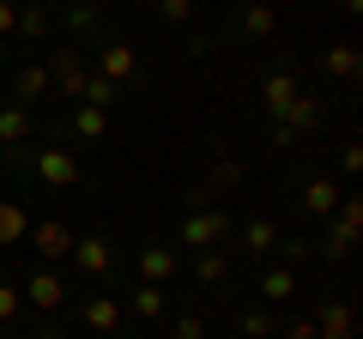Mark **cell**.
I'll return each mask as SVG.
<instances>
[{"instance_id":"obj_34","label":"cell","mask_w":363,"mask_h":339,"mask_svg":"<svg viewBox=\"0 0 363 339\" xmlns=\"http://www.w3.org/2000/svg\"><path fill=\"white\" fill-rule=\"evenodd\" d=\"M279 339H321V333H315V321H309V315H297V321H285V327H279Z\"/></svg>"},{"instance_id":"obj_2","label":"cell","mask_w":363,"mask_h":339,"mask_svg":"<svg viewBox=\"0 0 363 339\" xmlns=\"http://www.w3.org/2000/svg\"><path fill=\"white\" fill-rule=\"evenodd\" d=\"M357 243H363V200L339 194V206L327 212V236H315V255H321L327 267H339V261H351Z\"/></svg>"},{"instance_id":"obj_4","label":"cell","mask_w":363,"mask_h":339,"mask_svg":"<svg viewBox=\"0 0 363 339\" xmlns=\"http://www.w3.org/2000/svg\"><path fill=\"white\" fill-rule=\"evenodd\" d=\"M327 121V97L321 91H297V104L285 109V121H272V145H297V140H315Z\"/></svg>"},{"instance_id":"obj_13","label":"cell","mask_w":363,"mask_h":339,"mask_svg":"<svg viewBox=\"0 0 363 339\" xmlns=\"http://www.w3.org/2000/svg\"><path fill=\"white\" fill-rule=\"evenodd\" d=\"M49 91H55V79H49V67H43V61H25V67L13 73V104L37 109L43 97H49Z\"/></svg>"},{"instance_id":"obj_30","label":"cell","mask_w":363,"mask_h":339,"mask_svg":"<svg viewBox=\"0 0 363 339\" xmlns=\"http://www.w3.org/2000/svg\"><path fill=\"white\" fill-rule=\"evenodd\" d=\"M18 309H25V297H18L13 279L0 273V327H13V321H18Z\"/></svg>"},{"instance_id":"obj_21","label":"cell","mask_w":363,"mask_h":339,"mask_svg":"<svg viewBox=\"0 0 363 339\" xmlns=\"http://www.w3.org/2000/svg\"><path fill=\"white\" fill-rule=\"evenodd\" d=\"M339 194H345L339 182H327V176H309V182H303V212H309V218H327V212L339 206Z\"/></svg>"},{"instance_id":"obj_35","label":"cell","mask_w":363,"mask_h":339,"mask_svg":"<svg viewBox=\"0 0 363 339\" xmlns=\"http://www.w3.org/2000/svg\"><path fill=\"white\" fill-rule=\"evenodd\" d=\"M339 170H345V176H357V170H363V145H357V140L339 145Z\"/></svg>"},{"instance_id":"obj_27","label":"cell","mask_w":363,"mask_h":339,"mask_svg":"<svg viewBox=\"0 0 363 339\" xmlns=\"http://www.w3.org/2000/svg\"><path fill=\"white\" fill-rule=\"evenodd\" d=\"M194 279L200 285H224V279H230V255H224V248H200L194 255Z\"/></svg>"},{"instance_id":"obj_22","label":"cell","mask_w":363,"mask_h":339,"mask_svg":"<svg viewBox=\"0 0 363 339\" xmlns=\"http://www.w3.org/2000/svg\"><path fill=\"white\" fill-rule=\"evenodd\" d=\"M13 37H18V43H43V37H49V6H43V0H18Z\"/></svg>"},{"instance_id":"obj_6","label":"cell","mask_w":363,"mask_h":339,"mask_svg":"<svg viewBox=\"0 0 363 339\" xmlns=\"http://www.w3.org/2000/svg\"><path fill=\"white\" fill-rule=\"evenodd\" d=\"M49 79H55V97H67V104H79V91H85V49L79 43H61V49H49Z\"/></svg>"},{"instance_id":"obj_19","label":"cell","mask_w":363,"mask_h":339,"mask_svg":"<svg viewBox=\"0 0 363 339\" xmlns=\"http://www.w3.org/2000/svg\"><path fill=\"white\" fill-rule=\"evenodd\" d=\"M315 67H321V79H357L363 55H357V43H333V49L315 55Z\"/></svg>"},{"instance_id":"obj_32","label":"cell","mask_w":363,"mask_h":339,"mask_svg":"<svg viewBox=\"0 0 363 339\" xmlns=\"http://www.w3.org/2000/svg\"><path fill=\"white\" fill-rule=\"evenodd\" d=\"M152 6H157L164 25H188V18H194V0H152Z\"/></svg>"},{"instance_id":"obj_3","label":"cell","mask_w":363,"mask_h":339,"mask_svg":"<svg viewBox=\"0 0 363 339\" xmlns=\"http://www.w3.org/2000/svg\"><path fill=\"white\" fill-rule=\"evenodd\" d=\"M279 37V6L272 0H236V13L224 18V43H272Z\"/></svg>"},{"instance_id":"obj_12","label":"cell","mask_w":363,"mask_h":339,"mask_svg":"<svg viewBox=\"0 0 363 339\" xmlns=\"http://www.w3.org/2000/svg\"><path fill=\"white\" fill-rule=\"evenodd\" d=\"M30 140H37V109L0 104V145H6V152H18V145H30Z\"/></svg>"},{"instance_id":"obj_37","label":"cell","mask_w":363,"mask_h":339,"mask_svg":"<svg viewBox=\"0 0 363 339\" xmlns=\"http://www.w3.org/2000/svg\"><path fill=\"white\" fill-rule=\"evenodd\" d=\"M30 339H67V333H61V327H37V333H30Z\"/></svg>"},{"instance_id":"obj_16","label":"cell","mask_w":363,"mask_h":339,"mask_svg":"<svg viewBox=\"0 0 363 339\" xmlns=\"http://www.w3.org/2000/svg\"><path fill=\"white\" fill-rule=\"evenodd\" d=\"M25 243H37V255H43V261H61V255H73V230H67L61 218L30 224V236H25Z\"/></svg>"},{"instance_id":"obj_11","label":"cell","mask_w":363,"mask_h":339,"mask_svg":"<svg viewBox=\"0 0 363 339\" xmlns=\"http://www.w3.org/2000/svg\"><path fill=\"white\" fill-rule=\"evenodd\" d=\"M297 73H285V67H272L267 79H260V97H267V121H285V109L297 104Z\"/></svg>"},{"instance_id":"obj_28","label":"cell","mask_w":363,"mask_h":339,"mask_svg":"<svg viewBox=\"0 0 363 339\" xmlns=\"http://www.w3.org/2000/svg\"><path fill=\"white\" fill-rule=\"evenodd\" d=\"M133 321H157L164 315V285H133Z\"/></svg>"},{"instance_id":"obj_1","label":"cell","mask_w":363,"mask_h":339,"mask_svg":"<svg viewBox=\"0 0 363 339\" xmlns=\"http://www.w3.org/2000/svg\"><path fill=\"white\" fill-rule=\"evenodd\" d=\"M13 164L25 170V176H37L43 188H79V182H85V164L73 157V145H37V152L18 145Z\"/></svg>"},{"instance_id":"obj_33","label":"cell","mask_w":363,"mask_h":339,"mask_svg":"<svg viewBox=\"0 0 363 339\" xmlns=\"http://www.w3.org/2000/svg\"><path fill=\"white\" fill-rule=\"evenodd\" d=\"M169 339H212V333H206V321H200V315H182Z\"/></svg>"},{"instance_id":"obj_20","label":"cell","mask_w":363,"mask_h":339,"mask_svg":"<svg viewBox=\"0 0 363 339\" xmlns=\"http://www.w3.org/2000/svg\"><path fill=\"white\" fill-rule=\"evenodd\" d=\"M55 133H73V140H104L109 133V109H91V104H73V121Z\"/></svg>"},{"instance_id":"obj_15","label":"cell","mask_w":363,"mask_h":339,"mask_svg":"<svg viewBox=\"0 0 363 339\" xmlns=\"http://www.w3.org/2000/svg\"><path fill=\"white\" fill-rule=\"evenodd\" d=\"M18 297H25V303H37L43 315H55V309L67 303V279H61V273H30Z\"/></svg>"},{"instance_id":"obj_5","label":"cell","mask_w":363,"mask_h":339,"mask_svg":"<svg viewBox=\"0 0 363 339\" xmlns=\"http://www.w3.org/2000/svg\"><path fill=\"white\" fill-rule=\"evenodd\" d=\"M176 243L188 248V255H200V248H224V243H236V224H230L224 206H206V212H188V218H182Z\"/></svg>"},{"instance_id":"obj_8","label":"cell","mask_w":363,"mask_h":339,"mask_svg":"<svg viewBox=\"0 0 363 339\" xmlns=\"http://www.w3.org/2000/svg\"><path fill=\"white\" fill-rule=\"evenodd\" d=\"M176 273H182L176 243H140V285H169Z\"/></svg>"},{"instance_id":"obj_40","label":"cell","mask_w":363,"mask_h":339,"mask_svg":"<svg viewBox=\"0 0 363 339\" xmlns=\"http://www.w3.org/2000/svg\"><path fill=\"white\" fill-rule=\"evenodd\" d=\"M224 339H230V333H224Z\"/></svg>"},{"instance_id":"obj_36","label":"cell","mask_w":363,"mask_h":339,"mask_svg":"<svg viewBox=\"0 0 363 339\" xmlns=\"http://www.w3.org/2000/svg\"><path fill=\"white\" fill-rule=\"evenodd\" d=\"M13 25H18V0H0V43L13 37Z\"/></svg>"},{"instance_id":"obj_10","label":"cell","mask_w":363,"mask_h":339,"mask_svg":"<svg viewBox=\"0 0 363 339\" xmlns=\"http://www.w3.org/2000/svg\"><path fill=\"white\" fill-rule=\"evenodd\" d=\"M315 321V333L321 339H357V315H351V297H327L321 309L309 315Z\"/></svg>"},{"instance_id":"obj_18","label":"cell","mask_w":363,"mask_h":339,"mask_svg":"<svg viewBox=\"0 0 363 339\" xmlns=\"http://www.w3.org/2000/svg\"><path fill=\"white\" fill-rule=\"evenodd\" d=\"M236 243H242V255L267 261V255H272V243H279V224H272V218H260V212H255V218H242V224H236Z\"/></svg>"},{"instance_id":"obj_39","label":"cell","mask_w":363,"mask_h":339,"mask_svg":"<svg viewBox=\"0 0 363 339\" xmlns=\"http://www.w3.org/2000/svg\"><path fill=\"white\" fill-rule=\"evenodd\" d=\"M18 339H30V333H18Z\"/></svg>"},{"instance_id":"obj_38","label":"cell","mask_w":363,"mask_h":339,"mask_svg":"<svg viewBox=\"0 0 363 339\" xmlns=\"http://www.w3.org/2000/svg\"><path fill=\"white\" fill-rule=\"evenodd\" d=\"M97 339H121V333H97Z\"/></svg>"},{"instance_id":"obj_14","label":"cell","mask_w":363,"mask_h":339,"mask_svg":"<svg viewBox=\"0 0 363 339\" xmlns=\"http://www.w3.org/2000/svg\"><path fill=\"white\" fill-rule=\"evenodd\" d=\"M61 25H67V37L85 49V37L104 30V13H97V0H67V6H61Z\"/></svg>"},{"instance_id":"obj_9","label":"cell","mask_w":363,"mask_h":339,"mask_svg":"<svg viewBox=\"0 0 363 339\" xmlns=\"http://www.w3.org/2000/svg\"><path fill=\"white\" fill-rule=\"evenodd\" d=\"M67 261H73L79 273H91V279H109L116 248H109V236H73V255H67Z\"/></svg>"},{"instance_id":"obj_25","label":"cell","mask_w":363,"mask_h":339,"mask_svg":"<svg viewBox=\"0 0 363 339\" xmlns=\"http://www.w3.org/2000/svg\"><path fill=\"white\" fill-rule=\"evenodd\" d=\"M30 236V212L18 206V200H0V248H13Z\"/></svg>"},{"instance_id":"obj_23","label":"cell","mask_w":363,"mask_h":339,"mask_svg":"<svg viewBox=\"0 0 363 339\" xmlns=\"http://www.w3.org/2000/svg\"><path fill=\"white\" fill-rule=\"evenodd\" d=\"M236 339H279V315H272L267 303L242 309V315H236Z\"/></svg>"},{"instance_id":"obj_26","label":"cell","mask_w":363,"mask_h":339,"mask_svg":"<svg viewBox=\"0 0 363 339\" xmlns=\"http://www.w3.org/2000/svg\"><path fill=\"white\" fill-rule=\"evenodd\" d=\"M79 104H91V109H116V104H121V85H116V79H104V73H85V91H79Z\"/></svg>"},{"instance_id":"obj_17","label":"cell","mask_w":363,"mask_h":339,"mask_svg":"<svg viewBox=\"0 0 363 339\" xmlns=\"http://www.w3.org/2000/svg\"><path fill=\"white\" fill-rule=\"evenodd\" d=\"M79 327L85 333H121V303L116 297H85L79 303Z\"/></svg>"},{"instance_id":"obj_24","label":"cell","mask_w":363,"mask_h":339,"mask_svg":"<svg viewBox=\"0 0 363 339\" xmlns=\"http://www.w3.org/2000/svg\"><path fill=\"white\" fill-rule=\"evenodd\" d=\"M297 297V273H291V267H267V273H260V303H291Z\"/></svg>"},{"instance_id":"obj_29","label":"cell","mask_w":363,"mask_h":339,"mask_svg":"<svg viewBox=\"0 0 363 339\" xmlns=\"http://www.w3.org/2000/svg\"><path fill=\"white\" fill-rule=\"evenodd\" d=\"M272 255H279V267H297V261H309V255H315V236H279Z\"/></svg>"},{"instance_id":"obj_7","label":"cell","mask_w":363,"mask_h":339,"mask_svg":"<svg viewBox=\"0 0 363 339\" xmlns=\"http://www.w3.org/2000/svg\"><path fill=\"white\" fill-rule=\"evenodd\" d=\"M97 73L116 79V85L140 79V49H133V43H121V37H104V43H97Z\"/></svg>"},{"instance_id":"obj_31","label":"cell","mask_w":363,"mask_h":339,"mask_svg":"<svg viewBox=\"0 0 363 339\" xmlns=\"http://www.w3.org/2000/svg\"><path fill=\"white\" fill-rule=\"evenodd\" d=\"M236 182H242V164H236V157H230V164H218V170H212V176H206V194L218 200V188H236Z\"/></svg>"}]
</instances>
